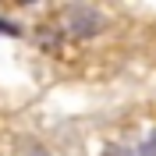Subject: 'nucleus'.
I'll return each mask as SVG.
<instances>
[{
	"label": "nucleus",
	"mask_w": 156,
	"mask_h": 156,
	"mask_svg": "<svg viewBox=\"0 0 156 156\" xmlns=\"http://www.w3.org/2000/svg\"><path fill=\"white\" fill-rule=\"evenodd\" d=\"M68 29L75 36H96L103 29V18H99L96 11H89V7H71L68 11Z\"/></svg>",
	"instance_id": "1"
},
{
	"label": "nucleus",
	"mask_w": 156,
	"mask_h": 156,
	"mask_svg": "<svg viewBox=\"0 0 156 156\" xmlns=\"http://www.w3.org/2000/svg\"><path fill=\"white\" fill-rule=\"evenodd\" d=\"M138 156H156V131L142 142V146H138Z\"/></svg>",
	"instance_id": "2"
},
{
	"label": "nucleus",
	"mask_w": 156,
	"mask_h": 156,
	"mask_svg": "<svg viewBox=\"0 0 156 156\" xmlns=\"http://www.w3.org/2000/svg\"><path fill=\"white\" fill-rule=\"evenodd\" d=\"M0 36H11V39H14V36H21V29H18V25H14V21L0 18Z\"/></svg>",
	"instance_id": "3"
}]
</instances>
